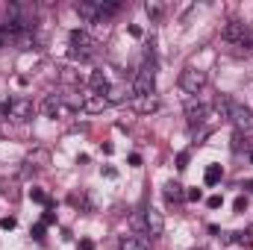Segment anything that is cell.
<instances>
[{"label": "cell", "instance_id": "cell-11", "mask_svg": "<svg viewBox=\"0 0 253 250\" xmlns=\"http://www.w3.org/2000/svg\"><path fill=\"white\" fill-rule=\"evenodd\" d=\"M77 12H80V18H85V21H97V18H100L97 0H80V3H77Z\"/></svg>", "mask_w": 253, "mask_h": 250}, {"label": "cell", "instance_id": "cell-32", "mask_svg": "<svg viewBox=\"0 0 253 250\" xmlns=\"http://www.w3.org/2000/svg\"><path fill=\"white\" fill-rule=\"evenodd\" d=\"M80 250H94V245L91 242H80Z\"/></svg>", "mask_w": 253, "mask_h": 250}, {"label": "cell", "instance_id": "cell-2", "mask_svg": "<svg viewBox=\"0 0 253 250\" xmlns=\"http://www.w3.org/2000/svg\"><path fill=\"white\" fill-rule=\"evenodd\" d=\"M230 121L239 129V135H251L253 132V112H251V106H245V103H233Z\"/></svg>", "mask_w": 253, "mask_h": 250}, {"label": "cell", "instance_id": "cell-1", "mask_svg": "<svg viewBox=\"0 0 253 250\" xmlns=\"http://www.w3.org/2000/svg\"><path fill=\"white\" fill-rule=\"evenodd\" d=\"M153 88H156V71H153V62H144L141 71L135 74L132 91H135V97H147V94H153Z\"/></svg>", "mask_w": 253, "mask_h": 250}, {"label": "cell", "instance_id": "cell-10", "mask_svg": "<svg viewBox=\"0 0 253 250\" xmlns=\"http://www.w3.org/2000/svg\"><path fill=\"white\" fill-rule=\"evenodd\" d=\"M106 106H109V100H106L103 94H88V97L83 100V109H85L88 115H100Z\"/></svg>", "mask_w": 253, "mask_h": 250}, {"label": "cell", "instance_id": "cell-17", "mask_svg": "<svg viewBox=\"0 0 253 250\" xmlns=\"http://www.w3.org/2000/svg\"><path fill=\"white\" fill-rule=\"evenodd\" d=\"M215 109H218V112H221L224 118H230V109H233V100H230L227 94H221V97L215 100Z\"/></svg>", "mask_w": 253, "mask_h": 250}, {"label": "cell", "instance_id": "cell-13", "mask_svg": "<svg viewBox=\"0 0 253 250\" xmlns=\"http://www.w3.org/2000/svg\"><path fill=\"white\" fill-rule=\"evenodd\" d=\"M88 85H91L94 94H106V91H109V80H106L103 71H94V74L88 77Z\"/></svg>", "mask_w": 253, "mask_h": 250}, {"label": "cell", "instance_id": "cell-23", "mask_svg": "<svg viewBox=\"0 0 253 250\" xmlns=\"http://www.w3.org/2000/svg\"><path fill=\"white\" fill-rule=\"evenodd\" d=\"M221 203H224V197H221V194H212V197L206 200V206H209V209H218Z\"/></svg>", "mask_w": 253, "mask_h": 250}, {"label": "cell", "instance_id": "cell-33", "mask_svg": "<svg viewBox=\"0 0 253 250\" xmlns=\"http://www.w3.org/2000/svg\"><path fill=\"white\" fill-rule=\"evenodd\" d=\"M248 188H251V191H253V180H251V183H248Z\"/></svg>", "mask_w": 253, "mask_h": 250}, {"label": "cell", "instance_id": "cell-18", "mask_svg": "<svg viewBox=\"0 0 253 250\" xmlns=\"http://www.w3.org/2000/svg\"><path fill=\"white\" fill-rule=\"evenodd\" d=\"M121 250H147V242L144 239H124Z\"/></svg>", "mask_w": 253, "mask_h": 250}, {"label": "cell", "instance_id": "cell-29", "mask_svg": "<svg viewBox=\"0 0 253 250\" xmlns=\"http://www.w3.org/2000/svg\"><path fill=\"white\" fill-rule=\"evenodd\" d=\"M200 197H203L200 188H189V191H186V200H200Z\"/></svg>", "mask_w": 253, "mask_h": 250}, {"label": "cell", "instance_id": "cell-12", "mask_svg": "<svg viewBox=\"0 0 253 250\" xmlns=\"http://www.w3.org/2000/svg\"><path fill=\"white\" fill-rule=\"evenodd\" d=\"M42 112H44L47 118H56V115L62 112V97H59V94H47L44 103H42Z\"/></svg>", "mask_w": 253, "mask_h": 250}, {"label": "cell", "instance_id": "cell-25", "mask_svg": "<svg viewBox=\"0 0 253 250\" xmlns=\"http://www.w3.org/2000/svg\"><path fill=\"white\" fill-rule=\"evenodd\" d=\"M177 168H180V171L189 168V153H180V156H177Z\"/></svg>", "mask_w": 253, "mask_h": 250}, {"label": "cell", "instance_id": "cell-21", "mask_svg": "<svg viewBox=\"0 0 253 250\" xmlns=\"http://www.w3.org/2000/svg\"><path fill=\"white\" fill-rule=\"evenodd\" d=\"M30 197H33L36 203H47V194H44L42 188H30Z\"/></svg>", "mask_w": 253, "mask_h": 250}, {"label": "cell", "instance_id": "cell-19", "mask_svg": "<svg viewBox=\"0 0 253 250\" xmlns=\"http://www.w3.org/2000/svg\"><path fill=\"white\" fill-rule=\"evenodd\" d=\"M106 100H109V103H121V100H124V88H109V91H106Z\"/></svg>", "mask_w": 253, "mask_h": 250}, {"label": "cell", "instance_id": "cell-8", "mask_svg": "<svg viewBox=\"0 0 253 250\" xmlns=\"http://www.w3.org/2000/svg\"><path fill=\"white\" fill-rule=\"evenodd\" d=\"M132 109H135L138 115H150V112H156V109H159V97H156V94L135 97V100H132Z\"/></svg>", "mask_w": 253, "mask_h": 250}, {"label": "cell", "instance_id": "cell-22", "mask_svg": "<svg viewBox=\"0 0 253 250\" xmlns=\"http://www.w3.org/2000/svg\"><path fill=\"white\" fill-rule=\"evenodd\" d=\"M129 224H132L135 230H147V224H144V215H132V218H129Z\"/></svg>", "mask_w": 253, "mask_h": 250}, {"label": "cell", "instance_id": "cell-3", "mask_svg": "<svg viewBox=\"0 0 253 250\" xmlns=\"http://www.w3.org/2000/svg\"><path fill=\"white\" fill-rule=\"evenodd\" d=\"M227 42H233V44H253V30L248 24H239V21H230L227 27H224V33H221Z\"/></svg>", "mask_w": 253, "mask_h": 250}, {"label": "cell", "instance_id": "cell-6", "mask_svg": "<svg viewBox=\"0 0 253 250\" xmlns=\"http://www.w3.org/2000/svg\"><path fill=\"white\" fill-rule=\"evenodd\" d=\"M6 115H9V118H18V121L33 118V100H30V97H12V100L6 103Z\"/></svg>", "mask_w": 253, "mask_h": 250}, {"label": "cell", "instance_id": "cell-4", "mask_svg": "<svg viewBox=\"0 0 253 250\" xmlns=\"http://www.w3.org/2000/svg\"><path fill=\"white\" fill-rule=\"evenodd\" d=\"M203 85H206V71H200V68H186V71L180 74V88H183L186 94H197Z\"/></svg>", "mask_w": 253, "mask_h": 250}, {"label": "cell", "instance_id": "cell-14", "mask_svg": "<svg viewBox=\"0 0 253 250\" xmlns=\"http://www.w3.org/2000/svg\"><path fill=\"white\" fill-rule=\"evenodd\" d=\"M165 200L168 203H180V200H186V191H183V186L180 183H165Z\"/></svg>", "mask_w": 253, "mask_h": 250}, {"label": "cell", "instance_id": "cell-5", "mask_svg": "<svg viewBox=\"0 0 253 250\" xmlns=\"http://www.w3.org/2000/svg\"><path fill=\"white\" fill-rule=\"evenodd\" d=\"M94 42L83 33V30H74L71 33V50H74V56H80V59H91L94 56Z\"/></svg>", "mask_w": 253, "mask_h": 250}, {"label": "cell", "instance_id": "cell-15", "mask_svg": "<svg viewBox=\"0 0 253 250\" xmlns=\"http://www.w3.org/2000/svg\"><path fill=\"white\" fill-rule=\"evenodd\" d=\"M27 162H30V165L44 168V165H50V153H47V150H33V153L27 156Z\"/></svg>", "mask_w": 253, "mask_h": 250}, {"label": "cell", "instance_id": "cell-28", "mask_svg": "<svg viewBox=\"0 0 253 250\" xmlns=\"http://www.w3.org/2000/svg\"><path fill=\"white\" fill-rule=\"evenodd\" d=\"M0 227H3V230H15V218H12V215H9V218H0Z\"/></svg>", "mask_w": 253, "mask_h": 250}, {"label": "cell", "instance_id": "cell-34", "mask_svg": "<svg viewBox=\"0 0 253 250\" xmlns=\"http://www.w3.org/2000/svg\"><path fill=\"white\" fill-rule=\"evenodd\" d=\"M251 162H253V150H251Z\"/></svg>", "mask_w": 253, "mask_h": 250}, {"label": "cell", "instance_id": "cell-31", "mask_svg": "<svg viewBox=\"0 0 253 250\" xmlns=\"http://www.w3.org/2000/svg\"><path fill=\"white\" fill-rule=\"evenodd\" d=\"M42 224L47 227V224H56V215L53 212H44V218H42Z\"/></svg>", "mask_w": 253, "mask_h": 250}, {"label": "cell", "instance_id": "cell-26", "mask_svg": "<svg viewBox=\"0 0 253 250\" xmlns=\"http://www.w3.org/2000/svg\"><path fill=\"white\" fill-rule=\"evenodd\" d=\"M233 209H236V212H245V209H248V197H236Z\"/></svg>", "mask_w": 253, "mask_h": 250}, {"label": "cell", "instance_id": "cell-30", "mask_svg": "<svg viewBox=\"0 0 253 250\" xmlns=\"http://www.w3.org/2000/svg\"><path fill=\"white\" fill-rule=\"evenodd\" d=\"M144 9H147V15H153V18H156V15H159V12H162V9H159V6H156V3H147V6H144Z\"/></svg>", "mask_w": 253, "mask_h": 250}, {"label": "cell", "instance_id": "cell-16", "mask_svg": "<svg viewBox=\"0 0 253 250\" xmlns=\"http://www.w3.org/2000/svg\"><path fill=\"white\" fill-rule=\"evenodd\" d=\"M221 177H224L221 165H209V168H206V177H203V180H206V186H218V183H221Z\"/></svg>", "mask_w": 253, "mask_h": 250}, {"label": "cell", "instance_id": "cell-24", "mask_svg": "<svg viewBox=\"0 0 253 250\" xmlns=\"http://www.w3.org/2000/svg\"><path fill=\"white\" fill-rule=\"evenodd\" d=\"M242 147H245V150H248V147H251V144H248V141H245V138H242V135H236V138H233V150H242Z\"/></svg>", "mask_w": 253, "mask_h": 250}, {"label": "cell", "instance_id": "cell-9", "mask_svg": "<svg viewBox=\"0 0 253 250\" xmlns=\"http://www.w3.org/2000/svg\"><path fill=\"white\" fill-rule=\"evenodd\" d=\"M206 115H209V106H206V103H194V100H191L189 106H186V118H189L191 126L203 124V121H206Z\"/></svg>", "mask_w": 253, "mask_h": 250}, {"label": "cell", "instance_id": "cell-7", "mask_svg": "<svg viewBox=\"0 0 253 250\" xmlns=\"http://www.w3.org/2000/svg\"><path fill=\"white\" fill-rule=\"evenodd\" d=\"M144 224H147V233H150V236H162V233H165V218H162V212L153 209V206L144 209Z\"/></svg>", "mask_w": 253, "mask_h": 250}, {"label": "cell", "instance_id": "cell-27", "mask_svg": "<svg viewBox=\"0 0 253 250\" xmlns=\"http://www.w3.org/2000/svg\"><path fill=\"white\" fill-rule=\"evenodd\" d=\"M33 239H36V242L44 239V224H36V227H33Z\"/></svg>", "mask_w": 253, "mask_h": 250}, {"label": "cell", "instance_id": "cell-20", "mask_svg": "<svg viewBox=\"0 0 253 250\" xmlns=\"http://www.w3.org/2000/svg\"><path fill=\"white\" fill-rule=\"evenodd\" d=\"M15 44V30H0V47Z\"/></svg>", "mask_w": 253, "mask_h": 250}]
</instances>
